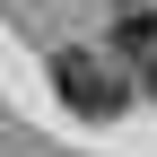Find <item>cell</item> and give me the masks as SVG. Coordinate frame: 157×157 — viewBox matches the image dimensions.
<instances>
[{"mask_svg": "<svg viewBox=\"0 0 157 157\" xmlns=\"http://www.w3.org/2000/svg\"><path fill=\"white\" fill-rule=\"evenodd\" d=\"M52 87H61V105L78 113V122H122L131 113V87H122V70L105 61V52H52Z\"/></svg>", "mask_w": 157, "mask_h": 157, "instance_id": "obj_1", "label": "cell"}, {"mask_svg": "<svg viewBox=\"0 0 157 157\" xmlns=\"http://www.w3.org/2000/svg\"><path fill=\"white\" fill-rule=\"evenodd\" d=\"M113 52H122V61H140V78L157 70V9H148V0L113 17Z\"/></svg>", "mask_w": 157, "mask_h": 157, "instance_id": "obj_2", "label": "cell"}, {"mask_svg": "<svg viewBox=\"0 0 157 157\" xmlns=\"http://www.w3.org/2000/svg\"><path fill=\"white\" fill-rule=\"evenodd\" d=\"M148 96H157V70H148Z\"/></svg>", "mask_w": 157, "mask_h": 157, "instance_id": "obj_3", "label": "cell"}, {"mask_svg": "<svg viewBox=\"0 0 157 157\" xmlns=\"http://www.w3.org/2000/svg\"><path fill=\"white\" fill-rule=\"evenodd\" d=\"M122 9H140V0H122Z\"/></svg>", "mask_w": 157, "mask_h": 157, "instance_id": "obj_4", "label": "cell"}]
</instances>
